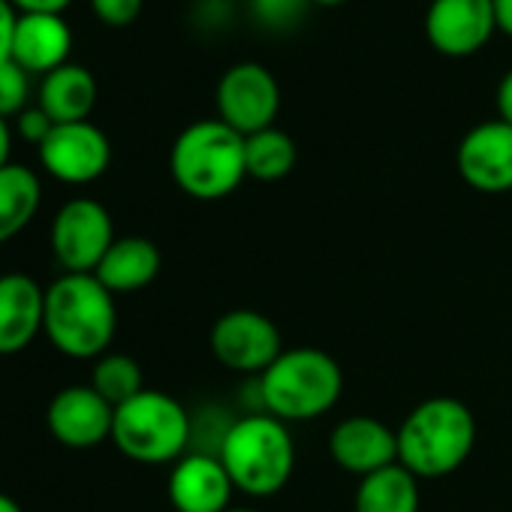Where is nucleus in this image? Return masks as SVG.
Masks as SVG:
<instances>
[{
    "mask_svg": "<svg viewBox=\"0 0 512 512\" xmlns=\"http://www.w3.org/2000/svg\"><path fill=\"white\" fill-rule=\"evenodd\" d=\"M494 100H497V118L512 127V70L500 79Z\"/></svg>",
    "mask_w": 512,
    "mask_h": 512,
    "instance_id": "nucleus-30",
    "label": "nucleus"
},
{
    "mask_svg": "<svg viewBox=\"0 0 512 512\" xmlns=\"http://www.w3.org/2000/svg\"><path fill=\"white\" fill-rule=\"evenodd\" d=\"M208 344L223 368L256 377L269 371V365L284 353L278 326L266 314L250 308L226 311L223 317H217Z\"/></svg>",
    "mask_w": 512,
    "mask_h": 512,
    "instance_id": "nucleus-9",
    "label": "nucleus"
},
{
    "mask_svg": "<svg viewBox=\"0 0 512 512\" xmlns=\"http://www.w3.org/2000/svg\"><path fill=\"white\" fill-rule=\"evenodd\" d=\"M296 142L290 133L278 127H266L253 136H244V166L247 178L256 181H281L296 166Z\"/></svg>",
    "mask_w": 512,
    "mask_h": 512,
    "instance_id": "nucleus-22",
    "label": "nucleus"
},
{
    "mask_svg": "<svg viewBox=\"0 0 512 512\" xmlns=\"http://www.w3.org/2000/svg\"><path fill=\"white\" fill-rule=\"evenodd\" d=\"M160 250L151 238L142 235H124L115 238L106 256L100 260L94 278L112 293H139L160 275Z\"/></svg>",
    "mask_w": 512,
    "mask_h": 512,
    "instance_id": "nucleus-18",
    "label": "nucleus"
},
{
    "mask_svg": "<svg viewBox=\"0 0 512 512\" xmlns=\"http://www.w3.org/2000/svg\"><path fill=\"white\" fill-rule=\"evenodd\" d=\"M118 332L115 296L94 275H61L46 287L43 335L70 359H100Z\"/></svg>",
    "mask_w": 512,
    "mask_h": 512,
    "instance_id": "nucleus-1",
    "label": "nucleus"
},
{
    "mask_svg": "<svg viewBox=\"0 0 512 512\" xmlns=\"http://www.w3.org/2000/svg\"><path fill=\"white\" fill-rule=\"evenodd\" d=\"M91 389H97L112 407H121L133 401L139 392H145V377L142 368L133 356L127 353H103L94 362L91 371Z\"/></svg>",
    "mask_w": 512,
    "mask_h": 512,
    "instance_id": "nucleus-23",
    "label": "nucleus"
},
{
    "mask_svg": "<svg viewBox=\"0 0 512 512\" xmlns=\"http://www.w3.org/2000/svg\"><path fill=\"white\" fill-rule=\"evenodd\" d=\"M458 175L479 193L512 190V127L500 118L482 121L458 142Z\"/></svg>",
    "mask_w": 512,
    "mask_h": 512,
    "instance_id": "nucleus-12",
    "label": "nucleus"
},
{
    "mask_svg": "<svg viewBox=\"0 0 512 512\" xmlns=\"http://www.w3.org/2000/svg\"><path fill=\"white\" fill-rule=\"evenodd\" d=\"M31 73L22 70L13 58L0 61V118H19L28 109Z\"/></svg>",
    "mask_w": 512,
    "mask_h": 512,
    "instance_id": "nucleus-24",
    "label": "nucleus"
},
{
    "mask_svg": "<svg viewBox=\"0 0 512 512\" xmlns=\"http://www.w3.org/2000/svg\"><path fill=\"white\" fill-rule=\"evenodd\" d=\"M232 491L235 485L226 467L208 452L178 458L169 473V500L175 512H226Z\"/></svg>",
    "mask_w": 512,
    "mask_h": 512,
    "instance_id": "nucleus-15",
    "label": "nucleus"
},
{
    "mask_svg": "<svg viewBox=\"0 0 512 512\" xmlns=\"http://www.w3.org/2000/svg\"><path fill=\"white\" fill-rule=\"evenodd\" d=\"M46 290L22 272L0 275V356L28 350L43 332Z\"/></svg>",
    "mask_w": 512,
    "mask_h": 512,
    "instance_id": "nucleus-16",
    "label": "nucleus"
},
{
    "mask_svg": "<svg viewBox=\"0 0 512 512\" xmlns=\"http://www.w3.org/2000/svg\"><path fill=\"white\" fill-rule=\"evenodd\" d=\"M217 118L241 136H253L266 127H275L281 112L278 79L256 61L232 64L214 91Z\"/></svg>",
    "mask_w": 512,
    "mask_h": 512,
    "instance_id": "nucleus-8",
    "label": "nucleus"
},
{
    "mask_svg": "<svg viewBox=\"0 0 512 512\" xmlns=\"http://www.w3.org/2000/svg\"><path fill=\"white\" fill-rule=\"evenodd\" d=\"M10 151H13V130L7 118H0V169L10 166Z\"/></svg>",
    "mask_w": 512,
    "mask_h": 512,
    "instance_id": "nucleus-31",
    "label": "nucleus"
},
{
    "mask_svg": "<svg viewBox=\"0 0 512 512\" xmlns=\"http://www.w3.org/2000/svg\"><path fill=\"white\" fill-rule=\"evenodd\" d=\"M497 31L494 0H431L425 13V37L446 58L479 52Z\"/></svg>",
    "mask_w": 512,
    "mask_h": 512,
    "instance_id": "nucleus-11",
    "label": "nucleus"
},
{
    "mask_svg": "<svg viewBox=\"0 0 512 512\" xmlns=\"http://www.w3.org/2000/svg\"><path fill=\"white\" fill-rule=\"evenodd\" d=\"M419 479L401 467H383L365 476L353 497V512H419Z\"/></svg>",
    "mask_w": 512,
    "mask_h": 512,
    "instance_id": "nucleus-21",
    "label": "nucleus"
},
{
    "mask_svg": "<svg viewBox=\"0 0 512 512\" xmlns=\"http://www.w3.org/2000/svg\"><path fill=\"white\" fill-rule=\"evenodd\" d=\"M311 4H317V7H338V4H344V0H311Z\"/></svg>",
    "mask_w": 512,
    "mask_h": 512,
    "instance_id": "nucleus-34",
    "label": "nucleus"
},
{
    "mask_svg": "<svg viewBox=\"0 0 512 512\" xmlns=\"http://www.w3.org/2000/svg\"><path fill=\"white\" fill-rule=\"evenodd\" d=\"M217 458L235 491H244L247 497H272L296 470V443L287 422L278 416L247 413L223 431Z\"/></svg>",
    "mask_w": 512,
    "mask_h": 512,
    "instance_id": "nucleus-3",
    "label": "nucleus"
},
{
    "mask_svg": "<svg viewBox=\"0 0 512 512\" xmlns=\"http://www.w3.org/2000/svg\"><path fill=\"white\" fill-rule=\"evenodd\" d=\"M311 0H250V13L269 31H290L302 22Z\"/></svg>",
    "mask_w": 512,
    "mask_h": 512,
    "instance_id": "nucleus-25",
    "label": "nucleus"
},
{
    "mask_svg": "<svg viewBox=\"0 0 512 512\" xmlns=\"http://www.w3.org/2000/svg\"><path fill=\"white\" fill-rule=\"evenodd\" d=\"M494 13H497V31L512 37V0H494Z\"/></svg>",
    "mask_w": 512,
    "mask_h": 512,
    "instance_id": "nucleus-32",
    "label": "nucleus"
},
{
    "mask_svg": "<svg viewBox=\"0 0 512 512\" xmlns=\"http://www.w3.org/2000/svg\"><path fill=\"white\" fill-rule=\"evenodd\" d=\"M226 512H256V509H244V506H229Z\"/></svg>",
    "mask_w": 512,
    "mask_h": 512,
    "instance_id": "nucleus-35",
    "label": "nucleus"
},
{
    "mask_svg": "<svg viewBox=\"0 0 512 512\" xmlns=\"http://www.w3.org/2000/svg\"><path fill=\"white\" fill-rule=\"evenodd\" d=\"M398 431V464L416 479H440L455 473L473 452L476 419L458 398H428L416 404Z\"/></svg>",
    "mask_w": 512,
    "mask_h": 512,
    "instance_id": "nucleus-2",
    "label": "nucleus"
},
{
    "mask_svg": "<svg viewBox=\"0 0 512 512\" xmlns=\"http://www.w3.org/2000/svg\"><path fill=\"white\" fill-rule=\"evenodd\" d=\"M97 103V79L91 70L79 64H64L43 76L40 85V109L55 121V124H76L88 121Z\"/></svg>",
    "mask_w": 512,
    "mask_h": 512,
    "instance_id": "nucleus-19",
    "label": "nucleus"
},
{
    "mask_svg": "<svg viewBox=\"0 0 512 512\" xmlns=\"http://www.w3.org/2000/svg\"><path fill=\"white\" fill-rule=\"evenodd\" d=\"M19 10L10 4V0H0V61L13 58V37H16V25H19Z\"/></svg>",
    "mask_w": 512,
    "mask_h": 512,
    "instance_id": "nucleus-28",
    "label": "nucleus"
},
{
    "mask_svg": "<svg viewBox=\"0 0 512 512\" xmlns=\"http://www.w3.org/2000/svg\"><path fill=\"white\" fill-rule=\"evenodd\" d=\"M187 410L160 389H145L133 401L115 407L112 443L139 464H169L184 458L190 443Z\"/></svg>",
    "mask_w": 512,
    "mask_h": 512,
    "instance_id": "nucleus-6",
    "label": "nucleus"
},
{
    "mask_svg": "<svg viewBox=\"0 0 512 512\" xmlns=\"http://www.w3.org/2000/svg\"><path fill=\"white\" fill-rule=\"evenodd\" d=\"M169 172L190 199H223L247 178L244 136L220 118L196 121L178 133L169 154Z\"/></svg>",
    "mask_w": 512,
    "mask_h": 512,
    "instance_id": "nucleus-4",
    "label": "nucleus"
},
{
    "mask_svg": "<svg viewBox=\"0 0 512 512\" xmlns=\"http://www.w3.org/2000/svg\"><path fill=\"white\" fill-rule=\"evenodd\" d=\"M73 31L64 16L55 13H22L13 37V61L28 73L49 76L52 70L70 64Z\"/></svg>",
    "mask_w": 512,
    "mask_h": 512,
    "instance_id": "nucleus-17",
    "label": "nucleus"
},
{
    "mask_svg": "<svg viewBox=\"0 0 512 512\" xmlns=\"http://www.w3.org/2000/svg\"><path fill=\"white\" fill-rule=\"evenodd\" d=\"M145 0H91L97 19L109 28H127L139 19Z\"/></svg>",
    "mask_w": 512,
    "mask_h": 512,
    "instance_id": "nucleus-26",
    "label": "nucleus"
},
{
    "mask_svg": "<svg viewBox=\"0 0 512 512\" xmlns=\"http://www.w3.org/2000/svg\"><path fill=\"white\" fill-rule=\"evenodd\" d=\"M329 455L341 470L365 479L398 464V431L377 416H347L332 428Z\"/></svg>",
    "mask_w": 512,
    "mask_h": 512,
    "instance_id": "nucleus-14",
    "label": "nucleus"
},
{
    "mask_svg": "<svg viewBox=\"0 0 512 512\" xmlns=\"http://www.w3.org/2000/svg\"><path fill=\"white\" fill-rule=\"evenodd\" d=\"M43 199V187L37 172L22 163H10L0 169V244L16 238L37 217Z\"/></svg>",
    "mask_w": 512,
    "mask_h": 512,
    "instance_id": "nucleus-20",
    "label": "nucleus"
},
{
    "mask_svg": "<svg viewBox=\"0 0 512 512\" xmlns=\"http://www.w3.org/2000/svg\"><path fill=\"white\" fill-rule=\"evenodd\" d=\"M46 422L61 446L94 449L103 440H112L115 407L97 389H91V383L67 386L52 398Z\"/></svg>",
    "mask_w": 512,
    "mask_h": 512,
    "instance_id": "nucleus-13",
    "label": "nucleus"
},
{
    "mask_svg": "<svg viewBox=\"0 0 512 512\" xmlns=\"http://www.w3.org/2000/svg\"><path fill=\"white\" fill-rule=\"evenodd\" d=\"M16 130H19V136L25 139V142H31V145H43L46 139H49V133L55 130V121L40 109V106H28L19 118H16Z\"/></svg>",
    "mask_w": 512,
    "mask_h": 512,
    "instance_id": "nucleus-27",
    "label": "nucleus"
},
{
    "mask_svg": "<svg viewBox=\"0 0 512 512\" xmlns=\"http://www.w3.org/2000/svg\"><path fill=\"white\" fill-rule=\"evenodd\" d=\"M0 512H25L10 494H4V491H0Z\"/></svg>",
    "mask_w": 512,
    "mask_h": 512,
    "instance_id": "nucleus-33",
    "label": "nucleus"
},
{
    "mask_svg": "<svg viewBox=\"0 0 512 512\" xmlns=\"http://www.w3.org/2000/svg\"><path fill=\"white\" fill-rule=\"evenodd\" d=\"M49 241L58 266L67 275H94L115 241L112 214L97 199H70L58 208Z\"/></svg>",
    "mask_w": 512,
    "mask_h": 512,
    "instance_id": "nucleus-7",
    "label": "nucleus"
},
{
    "mask_svg": "<svg viewBox=\"0 0 512 512\" xmlns=\"http://www.w3.org/2000/svg\"><path fill=\"white\" fill-rule=\"evenodd\" d=\"M10 4L19 10V16L22 13H55V16H61L73 0H10Z\"/></svg>",
    "mask_w": 512,
    "mask_h": 512,
    "instance_id": "nucleus-29",
    "label": "nucleus"
},
{
    "mask_svg": "<svg viewBox=\"0 0 512 512\" xmlns=\"http://www.w3.org/2000/svg\"><path fill=\"white\" fill-rule=\"evenodd\" d=\"M43 169L64 184H91L112 163V145L106 133L91 121L55 124L49 139L40 145Z\"/></svg>",
    "mask_w": 512,
    "mask_h": 512,
    "instance_id": "nucleus-10",
    "label": "nucleus"
},
{
    "mask_svg": "<svg viewBox=\"0 0 512 512\" xmlns=\"http://www.w3.org/2000/svg\"><path fill=\"white\" fill-rule=\"evenodd\" d=\"M341 392V365L317 347L284 350L260 374V401L281 422H311L329 413L341 401Z\"/></svg>",
    "mask_w": 512,
    "mask_h": 512,
    "instance_id": "nucleus-5",
    "label": "nucleus"
}]
</instances>
